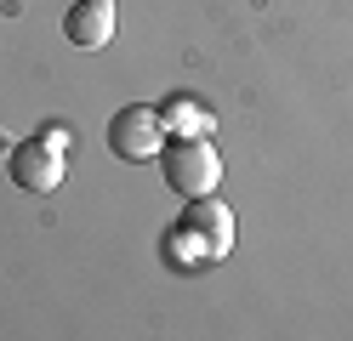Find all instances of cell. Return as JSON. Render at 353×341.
Returning a JSON list of instances; mask_svg holds the SVG:
<instances>
[{
    "mask_svg": "<svg viewBox=\"0 0 353 341\" xmlns=\"http://www.w3.org/2000/svg\"><path fill=\"white\" fill-rule=\"evenodd\" d=\"M160 171L171 182V194H183V199H205L223 188V154L211 148V136H165Z\"/></svg>",
    "mask_w": 353,
    "mask_h": 341,
    "instance_id": "obj_2",
    "label": "cell"
},
{
    "mask_svg": "<svg viewBox=\"0 0 353 341\" xmlns=\"http://www.w3.org/2000/svg\"><path fill=\"white\" fill-rule=\"evenodd\" d=\"M114 0H74L69 12H63V34H69V45H80V52H103L108 40H114Z\"/></svg>",
    "mask_w": 353,
    "mask_h": 341,
    "instance_id": "obj_5",
    "label": "cell"
},
{
    "mask_svg": "<svg viewBox=\"0 0 353 341\" xmlns=\"http://www.w3.org/2000/svg\"><path fill=\"white\" fill-rule=\"evenodd\" d=\"M40 136H46L52 148H69V131H63V125H46V131H40Z\"/></svg>",
    "mask_w": 353,
    "mask_h": 341,
    "instance_id": "obj_7",
    "label": "cell"
},
{
    "mask_svg": "<svg viewBox=\"0 0 353 341\" xmlns=\"http://www.w3.org/2000/svg\"><path fill=\"white\" fill-rule=\"evenodd\" d=\"M165 256L171 262H183V267H205V262H223L228 250H234V216H228V205L223 199H188V216L165 234Z\"/></svg>",
    "mask_w": 353,
    "mask_h": 341,
    "instance_id": "obj_1",
    "label": "cell"
},
{
    "mask_svg": "<svg viewBox=\"0 0 353 341\" xmlns=\"http://www.w3.org/2000/svg\"><path fill=\"white\" fill-rule=\"evenodd\" d=\"M63 148H52L46 136H29V143H17L6 154V176L17 194H57L63 188Z\"/></svg>",
    "mask_w": 353,
    "mask_h": 341,
    "instance_id": "obj_3",
    "label": "cell"
},
{
    "mask_svg": "<svg viewBox=\"0 0 353 341\" xmlns=\"http://www.w3.org/2000/svg\"><path fill=\"white\" fill-rule=\"evenodd\" d=\"M165 148V125H160V108H120L114 120H108V154L114 159H160Z\"/></svg>",
    "mask_w": 353,
    "mask_h": 341,
    "instance_id": "obj_4",
    "label": "cell"
},
{
    "mask_svg": "<svg viewBox=\"0 0 353 341\" xmlns=\"http://www.w3.org/2000/svg\"><path fill=\"white\" fill-rule=\"evenodd\" d=\"M160 125L176 136H211V114L200 108V97H171V108L160 114Z\"/></svg>",
    "mask_w": 353,
    "mask_h": 341,
    "instance_id": "obj_6",
    "label": "cell"
}]
</instances>
